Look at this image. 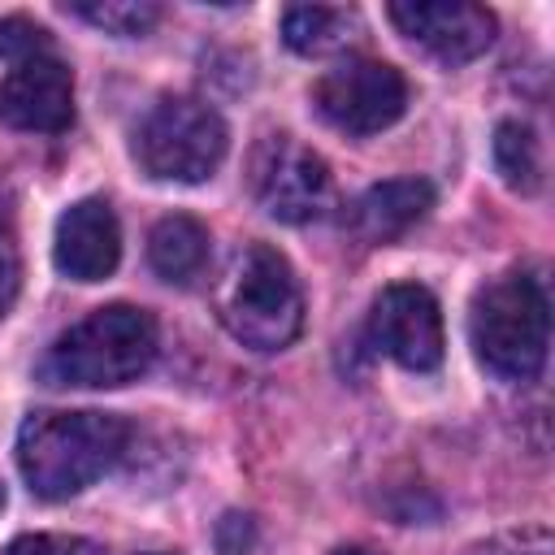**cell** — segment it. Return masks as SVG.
<instances>
[{
    "label": "cell",
    "mask_w": 555,
    "mask_h": 555,
    "mask_svg": "<svg viewBox=\"0 0 555 555\" xmlns=\"http://www.w3.org/2000/svg\"><path fill=\"white\" fill-rule=\"evenodd\" d=\"M147 555H165V551H147Z\"/></svg>",
    "instance_id": "obj_23"
},
{
    "label": "cell",
    "mask_w": 555,
    "mask_h": 555,
    "mask_svg": "<svg viewBox=\"0 0 555 555\" xmlns=\"http://www.w3.org/2000/svg\"><path fill=\"white\" fill-rule=\"evenodd\" d=\"M0 121L26 134H56L74 121V74L56 56L22 61L0 82Z\"/></svg>",
    "instance_id": "obj_10"
},
{
    "label": "cell",
    "mask_w": 555,
    "mask_h": 555,
    "mask_svg": "<svg viewBox=\"0 0 555 555\" xmlns=\"http://www.w3.org/2000/svg\"><path fill=\"white\" fill-rule=\"evenodd\" d=\"M429 208H434V186L425 178H390V182L369 186L351 204L347 225L364 243H390V238L408 234Z\"/></svg>",
    "instance_id": "obj_12"
},
{
    "label": "cell",
    "mask_w": 555,
    "mask_h": 555,
    "mask_svg": "<svg viewBox=\"0 0 555 555\" xmlns=\"http://www.w3.org/2000/svg\"><path fill=\"white\" fill-rule=\"evenodd\" d=\"M494 169L520 195H533L542 186V143H538L533 126H525L516 117L499 121V130H494Z\"/></svg>",
    "instance_id": "obj_15"
},
{
    "label": "cell",
    "mask_w": 555,
    "mask_h": 555,
    "mask_svg": "<svg viewBox=\"0 0 555 555\" xmlns=\"http://www.w3.org/2000/svg\"><path fill=\"white\" fill-rule=\"evenodd\" d=\"M464 555H555V538L546 525H520V529H503L473 542Z\"/></svg>",
    "instance_id": "obj_17"
},
{
    "label": "cell",
    "mask_w": 555,
    "mask_h": 555,
    "mask_svg": "<svg viewBox=\"0 0 555 555\" xmlns=\"http://www.w3.org/2000/svg\"><path fill=\"white\" fill-rule=\"evenodd\" d=\"M360 35L356 9H330V4H291L282 13V39L299 56H325L347 48Z\"/></svg>",
    "instance_id": "obj_14"
},
{
    "label": "cell",
    "mask_w": 555,
    "mask_h": 555,
    "mask_svg": "<svg viewBox=\"0 0 555 555\" xmlns=\"http://www.w3.org/2000/svg\"><path fill=\"white\" fill-rule=\"evenodd\" d=\"M48 48H52V39L39 22H30V17H4L0 22V56L4 61L22 65V61H35V56H48Z\"/></svg>",
    "instance_id": "obj_18"
},
{
    "label": "cell",
    "mask_w": 555,
    "mask_h": 555,
    "mask_svg": "<svg viewBox=\"0 0 555 555\" xmlns=\"http://www.w3.org/2000/svg\"><path fill=\"white\" fill-rule=\"evenodd\" d=\"M4 555H100L87 538H69V533H22L4 546Z\"/></svg>",
    "instance_id": "obj_19"
},
{
    "label": "cell",
    "mask_w": 555,
    "mask_h": 555,
    "mask_svg": "<svg viewBox=\"0 0 555 555\" xmlns=\"http://www.w3.org/2000/svg\"><path fill=\"white\" fill-rule=\"evenodd\" d=\"M369 338L382 356L412 373H429L442 364V312L438 299L416 282H395L373 299Z\"/></svg>",
    "instance_id": "obj_8"
},
{
    "label": "cell",
    "mask_w": 555,
    "mask_h": 555,
    "mask_svg": "<svg viewBox=\"0 0 555 555\" xmlns=\"http://www.w3.org/2000/svg\"><path fill=\"white\" fill-rule=\"evenodd\" d=\"M390 22L442 65H464L494 43V13L468 0H408L390 4Z\"/></svg>",
    "instance_id": "obj_9"
},
{
    "label": "cell",
    "mask_w": 555,
    "mask_h": 555,
    "mask_svg": "<svg viewBox=\"0 0 555 555\" xmlns=\"http://www.w3.org/2000/svg\"><path fill=\"white\" fill-rule=\"evenodd\" d=\"M221 325L251 351H282L304 330V291L291 260L264 243L234 251L225 278L217 282Z\"/></svg>",
    "instance_id": "obj_2"
},
{
    "label": "cell",
    "mask_w": 555,
    "mask_h": 555,
    "mask_svg": "<svg viewBox=\"0 0 555 555\" xmlns=\"http://www.w3.org/2000/svg\"><path fill=\"white\" fill-rule=\"evenodd\" d=\"M13 299H17V247L0 230V317L13 308Z\"/></svg>",
    "instance_id": "obj_20"
},
{
    "label": "cell",
    "mask_w": 555,
    "mask_h": 555,
    "mask_svg": "<svg viewBox=\"0 0 555 555\" xmlns=\"http://www.w3.org/2000/svg\"><path fill=\"white\" fill-rule=\"evenodd\" d=\"M317 113L343 134H377L408 108V82L395 65L373 56H347L330 65L312 87Z\"/></svg>",
    "instance_id": "obj_6"
},
{
    "label": "cell",
    "mask_w": 555,
    "mask_h": 555,
    "mask_svg": "<svg viewBox=\"0 0 555 555\" xmlns=\"http://www.w3.org/2000/svg\"><path fill=\"white\" fill-rule=\"evenodd\" d=\"M121 260V225L104 199H78L56 217L52 264L74 282H104Z\"/></svg>",
    "instance_id": "obj_11"
},
{
    "label": "cell",
    "mask_w": 555,
    "mask_h": 555,
    "mask_svg": "<svg viewBox=\"0 0 555 555\" xmlns=\"http://www.w3.org/2000/svg\"><path fill=\"white\" fill-rule=\"evenodd\" d=\"M130 442V425L113 412H35L17 429V468L30 494L61 503L100 481Z\"/></svg>",
    "instance_id": "obj_1"
},
{
    "label": "cell",
    "mask_w": 555,
    "mask_h": 555,
    "mask_svg": "<svg viewBox=\"0 0 555 555\" xmlns=\"http://www.w3.org/2000/svg\"><path fill=\"white\" fill-rule=\"evenodd\" d=\"M225 121L191 95H165L134 130V160L156 182H204L225 160Z\"/></svg>",
    "instance_id": "obj_5"
},
{
    "label": "cell",
    "mask_w": 555,
    "mask_h": 555,
    "mask_svg": "<svg viewBox=\"0 0 555 555\" xmlns=\"http://www.w3.org/2000/svg\"><path fill=\"white\" fill-rule=\"evenodd\" d=\"M330 555H382V551H373V546H338Z\"/></svg>",
    "instance_id": "obj_21"
},
{
    "label": "cell",
    "mask_w": 555,
    "mask_h": 555,
    "mask_svg": "<svg viewBox=\"0 0 555 555\" xmlns=\"http://www.w3.org/2000/svg\"><path fill=\"white\" fill-rule=\"evenodd\" d=\"M147 264L156 269V278H165L173 286L195 282L208 264V230L186 212L160 217L147 234Z\"/></svg>",
    "instance_id": "obj_13"
},
{
    "label": "cell",
    "mask_w": 555,
    "mask_h": 555,
    "mask_svg": "<svg viewBox=\"0 0 555 555\" xmlns=\"http://www.w3.org/2000/svg\"><path fill=\"white\" fill-rule=\"evenodd\" d=\"M468 338L477 360L503 382H529L546 364L551 312L546 291L529 273H503L477 291L468 312Z\"/></svg>",
    "instance_id": "obj_4"
},
{
    "label": "cell",
    "mask_w": 555,
    "mask_h": 555,
    "mask_svg": "<svg viewBox=\"0 0 555 555\" xmlns=\"http://www.w3.org/2000/svg\"><path fill=\"white\" fill-rule=\"evenodd\" d=\"M0 507H4V486H0Z\"/></svg>",
    "instance_id": "obj_22"
},
{
    "label": "cell",
    "mask_w": 555,
    "mask_h": 555,
    "mask_svg": "<svg viewBox=\"0 0 555 555\" xmlns=\"http://www.w3.org/2000/svg\"><path fill=\"white\" fill-rule=\"evenodd\" d=\"M69 13L100 26L104 35H121V39L147 35L160 17V9L152 0H87V4H69Z\"/></svg>",
    "instance_id": "obj_16"
},
{
    "label": "cell",
    "mask_w": 555,
    "mask_h": 555,
    "mask_svg": "<svg viewBox=\"0 0 555 555\" xmlns=\"http://www.w3.org/2000/svg\"><path fill=\"white\" fill-rule=\"evenodd\" d=\"M247 178H251L256 204L273 221H286V225L317 221L325 212V204H330V169H325V160L312 147H304L299 139H291V134L260 139V147L251 152Z\"/></svg>",
    "instance_id": "obj_7"
},
{
    "label": "cell",
    "mask_w": 555,
    "mask_h": 555,
    "mask_svg": "<svg viewBox=\"0 0 555 555\" xmlns=\"http://www.w3.org/2000/svg\"><path fill=\"white\" fill-rule=\"evenodd\" d=\"M156 356V321L134 304H108L69 325L43 356L52 386H126Z\"/></svg>",
    "instance_id": "obj_3"
}]
</instances>
